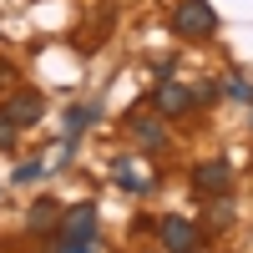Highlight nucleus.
Here are the masks:
<instances>
[{
	"label": "nucleus",
	"mask_w": 253,
	"mask_h": 253,
	"mask_svg": "<svg viewBox=\"0 0 253 253\" xmlns=\"http://www.w3.org/2000/svg\"><path fill=\"white\" fill-rule=\"evenodd\" d=\"M56 253H91L96 248V208L91 203H76L66 218H61V233H56Z\"/></svg>",
	"instance_id": "obj_1"
},
{
	"label": "nucleus",
	"mask_w": 253,
	"mask_h": 253,
	"mask_svg": "<svg viewBox=\"0 0 253 253\" xmlns=\"http://www.w3.org/2000/svg\"><path fill=\"white\" fill-rule=\"evenodd\" d=\"M172 31L177 36H213L218 31V15L208 0H182V5L172 10Z\"/></svg>",
	"instance_id": "obj_2"
},
{
	"label": "nucleus",
	"mask_w": 253,
	"mask_h": 253,
	"mask_svg": "<svg viewBox=\"0 0 253 253\" xmlns=\"http://www.w3.org/2000/svg\"><path fill=\"white\" fill-rule=\"evenodd\" d=\"M157 233H162V248L167 253H198V243H203L198 223H187V218H162Z\"/></svg>",
	"instance_id": "obj_3"
},
{
	"label": "nucleus",
	"mask_w": 253,
	"mask_h": 253,
	"mask_svg": "<svg viewBox=\"0 0 253 253\" xmlns=\"http://www.w3.org/2000/svg\"><path fill=\"white\" fill-rule=\"evenodd\" d=\"M228 182H233V167H228V157H208L193 167V187L203 198H213V193H228Z\"/></svg>",
	"instance_id": "obj_4"
},
{
	"label": "nucleus",
	"mask_w": 253,
	"mask_h": 253,
	"mask_svg": "<svg viewBox=\"0 0 253 253\" xmlns=\"http://www.w3.org/2000/svg\"><path fill=\"white\" fill-rule=\"evenodd\" d=\"M152 107H157V117H182L187 107H193V91H187L182 81H157Z\"/></svg>",
	"instance_id": "obj_5"
},
{
	"label": "nucleus",
	"mask_w": 253,
	"mask_h": 253,
	"mask_svg": "<svg viewBox=\"0 0 253 253\" xmlns=\"http://www.w3.org/2000/svg\"><path fill=\"white\" fill-rule=\"evenodd\" d=\"M41 112H46L41 91H15V96H10V107H5V117H10L15 126H36V122H41Z\"/></svg>",
	"instance_id": "obj_6"
},
{
	"label": "nucleus",
	"mask_w": 253,
	"mask_h": 253,
	"mask_svg": "<svg viewBox=\"0 0 253 253\" xmlns=\"http://www.w3.org/2000/svg\"><path fill=\"white\" fill-rule=\"evenodd\" d=\"M132 137H137V142H147V147H162V142H167L162 122H157V117H142V112L132 117Z\"/></svg>",
	"instance_id": "obj_7"
},
{
	"label": "nucleus",
	"mask_w": 253,
	"mask_h": 253,
	"mask_svg": "<svg viewBox=\"0 0 253 253\" xmlns=\"http://www.w3.org/2000/svg\"><path fill=\"white\" fill-rule=\"evenodd\" d=\"M96 117H101V107H71V112H66V137H81Z\"/></svg>",
	"instance_id": "obj_8"
},
{
	"label": "nucleus",
	"mask_w": 253,
	"mask_h": 253,
	"mask_svg": "<svg viewBox=\"0 0 253 253\" xmlns=\"http://www.w3.org/2000/svg\"><path fill=\"white\" fill-rule=\"evenodd\" d=\"M51 223H56V208H51V203H36L31 218H26V228H36V233H41V228H51Z\"/></svg>",
	"instance_id": "obj_9"
},
{
	"label": "nucleus",
	"mask_w": 253,
	"mask_h": 253,
	"mask_svg": "<svg viewBox=\"0 0 253 253\" xmlns=\"http://www.w3.org/2000/svg\"><path fill=\"white\" fill-rule=\"evenodd\" d=\"M228 218H233V203H228V193H213V228H223Z\"/></svg>",
	"instance_id": "obj_10"
},
{
	"label": "nucleus",
	"mask_w": 253,
	"mask_h": 253,
	"mask_svg": "<svg viewBox=\"0 0 253 253\" xmlns=\"http://www.w3.org/2000/svg\"><path fill=\"white\" fill-rule=\"evenodd\" d=\"M41 172H46V167H41V162H20V167H15V182L26 187V182H36Z\"/></svg>",
	"instance_id": "obj_11"
},
{
	"label": "nucleus",
	"mask_w": 253,
	"mask_h": 253,
	"mask_svg": "<svg viewBox=\"0 0 253 253\" xmlns=\"http://www.w3.org/2000/svg\"><path fill=\"white\" fill-rule=\"evenodd\" d=\"M15 132H20V126H15L5 112H0V147H10V142H15Z\"/></svg>",
	"instance_id": "obj_12"
},
{
	"label": "nucleus",
	"mask_w": 253,
	"mask_h": 253,
	"mask_svg": "<svg viewBox=\"0 0 253 253\" xmlns=\"http://www.w3.org/2000/svg\"><path fill=\"white\" fill-rule=\"evenodd\" d=\"M228 96H233V101H253V86H248V81H228Z\"/></svg>",
	"instance_id": "obj_13"
},
{
	"label": "nucleus",
	"mask_w": 253,
	"mask_h": 253,
	"mask_svg": "<svg viewBox=\"0 0 253 253\" xmlns=\"http://www.w3.org/2000/svg\"><path fill=\"white\" fill-rule=\"evenodd\" d=\"M213 96H218V86H213V81H203V86L193 91V101H213Z\"/></svg>",
	"instance_id": "obj_14"
},
{
	"label": "nucleus",
	"mask_w": 253,
	"mask_h": 253,
	"mask_svg": "<svg viewBox=\"0 0 253 253\" xmlns=\"http://www.w3.org/2000/svg\"><path fill=\"white\" fill-rule=\"evenodd\" d=\"M5 81H10V66H5V61H0V86H5Z\"/></svg>",
	"instance_id": "obj_15"
},
{
	"label": "nucleus",
	"mask_w": 253,
	"mask_h": 253,
	"mask_svg": "<svg viewBox=\"0 0 253 253\" xmlns=\"http://www.w3.org/2000/svg\"><path fill=\"white\" fill-rule=\"evenodd\" d=\"M248 126H253V117H248Z\"/></svg>",
	"instance_id": "obj_16"
}]
</instances>
